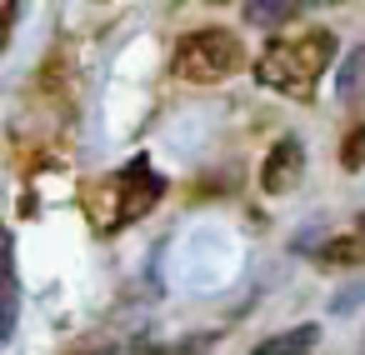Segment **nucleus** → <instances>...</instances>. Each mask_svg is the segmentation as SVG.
I'll return each mask as SVG.
<instances>
[{"label": "nucleus", "instance_id": "obj_1", "mask_svg": "<svg viewBox=\"0 0 365 355\" xmlns=\"http://www.w3.org/2000/svg\"><path fill=\"white\" fill-rule=\"evenodd\" d=\"M335 61V36L330 31H295V36H280L265 46V56L255 61V81L280 91V96H295V101H310L315 81L330 71Z\"/></svg>", "mask_w": 365, "mask_h": 355}, {"label": "nucleus", "instance_id": "obj_2", "mask_svg": "<svg viewBox=\"0 0 365 355\" xmlns=\"http://www.w3.org/2000/svg\"><path fill=\"white\" fill-rule=\"evenodd\" d=\"M245 61V46L235 31L225 26H205V31H190L180 46H175V76L190 81V86H215L225 76H235Z\"/></svg>", "mask_w": 365, "mask_h": 355}, {"label": "nucleus", "instance_id": "obj_3", "mask_svg": "<svg viewBox=\"0 0 365 355\" xmlns=\"http://www.w3.org/2000/svg\"><path fill=\"white\" fill-rule=\"evenodd\" d=\"M110 190H115V220H120V225H130V220L150 215V205H155V200H160V190H165V180H160L145 160H130V165L110 180Z\"/></svg>", "mask_w": 365, "mask_h": 355}, {"label": "nucleus", "instance_id": "obj_4", "mask_svg": "<svg viewBox=\"0 0 365 355\" xmlns=\"http://www.w3.org/2000/svg\"><path fill=\"white\" fill-rule=\"evenodd\" d=\"M300 175H305V145H300L295 135H280V140L270 145L265 165H260V190H265V195H290V190L300 185Z\"/></svg>", "mask_w": 365, "mask_h": 355}, {"label": "nucleus", "instance_id": "obj_5", "mask_svg": "<svg viewBox=\"0 0 365 355\" xmlns=\"http://www.w3.org/2000/svg\"><path fill=\"white\" fill-rule=\"evenodd\" d=\"M315 340H320V325H295V330H285V335L260 340L250 355H310V350H315Z\"/></svg>", "mask_w": 365, "mask_h": 355}, {"label": "nucleus", "instance_id": "obj_6", "mask_svg": "<svg viewBox=\"0 0 365 355\" xmlns=\"http://www.w3.org/2000/svg\"><path fill=\"white\" fill-rule=\"evenodd\" d=\"M245 21H255V26H285L290 16H300V0H245Z\"/></svg>", "mask_w": 365, "mask_h": 355}, {"label": "nucleus", "instance_id": "obj_7", "mask_svg": "<svg viewBox=\"0 0 365 355\" xmlns=\"http://www.w3.org/2000/svg\"><path fill=\"white\" fill-rule=\"evenodd\" d=\"M315 260L320 265H355V260H365V240H330Z\"/></svg>", "mask_w": 365, "mask_h": 355}, {"label": "nucleus", "instance_id": "obj_8", "mask_svg": "<svg viewBox=\"0 0 365 355\" xmlns=\"http://www.w3.org/2000/svg\"><path fill=\"white\" fill-rule=\"evenodd\" d=\"M340 165H345V170H360V165H365V125L345 130V145H340Z\"/></svg>", "mask_w": 365, "mask_h": 355}, {"label": "nucleus", "instance_id": "obj_9", "mask_svg": "<svg viewBox=\"0 0 365 355\" xmlns=\"http://www.w3.org/2000/svg\"><path fill=\"white\" fill-rule=\"evenodd\" d=\"M355 91H365V51H355V61L340 71V96H355Z\"/></svg>", "mask_w": 365, "mask_h": 355}]
</instances>
